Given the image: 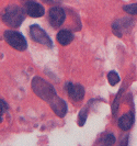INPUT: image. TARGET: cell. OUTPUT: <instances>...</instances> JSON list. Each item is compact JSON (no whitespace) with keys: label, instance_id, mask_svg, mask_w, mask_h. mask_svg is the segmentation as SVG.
<instances>
[{"label":"cell","instance_id":"cell-6","mask_svg":"<svg viewBox=\"0 0 137 146\" xmlns=\"http://www.w3.org/2000/svg\"><path fill=\"white\" fill-rule=\"evenodd\" d=\"M66 90L67 94L69 96V98L71 99L72 101H81L85 97V88L82 87L81 85L78 84H71V82H67L66 84Z\"/></svg>","mask_w":137,"mask_h":146},{"label":"cell","instance_id":"cell-4","mask_svg":"<svg viewBox=\"0 0 137 146\" xmlns=\"http://www.w3.org/2000/svg\"><path fill=\"white\" fill-rule=\"evenodd\" d=\"M30 35L37 43L45 45L47 47H52L53 46L51 37L48 36L47 33L43 29H41L37 24H34V25L30 27Z\"/></svg>","mask_w":137,"mask_h":146},{"label":"cell","instance_id":"cell-1","mask_svg":"<svg viewBox=\"0 0 137 146\" xmlns=\"http://www.w3.org/2000/svg\"><path fill=\"white\" fill-rule=\"evenodd\" d=\"M32 89L40 98L47 101L50 104L54 102L58 98L53 86L40 77H35L32 80Z\"/></svg>","mask_w":137,"mask_h":146},{"label":"cell","instance_id":"cell-9","mask_svg":"<svg viewBox=\"0 0 137 146\" xmlns=\"http://www.w3.org/2000/svg\"><path fill=\"white\" fill-rule=\"evenodd\" d=\"M56 40H57V42L60 45L67 46V45H69L71 43V41L73 40V34L68 30H62L57 33Z\"/></svg>","mask_w":137,"mask_h":146},{"label":"cell","instance_id":"cell-8","mask_svg":"<svg viewBox=\"0 0 137 146\" xmlns=\"http://www.w3.org/2000/svg\"><path fill=\"white\" fill-rule=\"evenodd\" d=\"M134 123V114L133 112L130 113H126L118 119V127L122 130V131H128L132 125Z\"/></svg>","mask_w":137,"mask_h":146},{"label":"cell","instance_id":"cell-14","mask_svg":"<svg viewBox=\"0 0 137 146\" xmlns=\"http://www.w3.org/2000/svg\"><path fill=\"white\" fill-rule=\"evenodd\" d=\"M8 110V106L7 103L5 102L3 100H1L0 99V115H2L3 113H6Z\"/></svg>","mask_w":137,"mask_h":146},{"label":"cell","instance_id":"cell-12","mask_svg":"<svg viewBox=\"0 0 137 146\" xmlns=\"http://www.w3.org/2000/svg\"><path fill=\"white\" fill-rule=\"evenodd\" d=\"M103 143L105 145H112L115 143V137L113 134H107L104 137H103Z\"/></svg>","mask_w":137,"mask_h":146},{"label":"cell","instance_id":"cell-2","mask_svg":"<svg viewBox=\"0 0 137 146\" xmlns=\"http://www.w3.org/2000/svg\"><path fill=\"white\" fill-rule=\"evenodd\" d=\"M1 19L9 27L19 28L24 20V10L19 6H8L1 13Z\"/></svg>","mask_w":137,"mask_h":146},{"label":"cell","instance_id":"cell-3","mask_svg":"<svg viewBox=\"0 0 137 146\" xmlns=\"http://www.w3.org/2000/svg\"><path fill=\"white\" fill-rule=\"evenodd\" d=\"M3 37H5L6 42L17 51H25L26 47H28L25 37L19 32L6 31L5 34H3Z\"/></svg>","mask_w":137,"mask_h":146},{"label":"cell","instance_id":"cell-10","mask_svg":"<svg viewBox=\"0 0 137 146\" xmlns=\"http://www.w3.org/2000/svg\"><path fill=\"white\" fill-rule=\"evenodd\" d=\"M108 81L109 84L111 85V86H115L116 84H118L120 82V76L117 75L116 72H110L108 74Z\"/></svg>","mask_w":137,"mask_h":146},{"label":"cell","instance_id":"cell-7","mask_svg":"<svg viewBox=\"0 0 137 146\" xmlns=\"http://www.w3.org/2000/svg\"><path fill=\"white\" fill-rule=\"evenodd\" d=\"M25 11L32 18H41L44 15V8L34 1H29L25 5Z\"/></svg>","mask_w":137,"mask_h":146},{"label":"cell","instance_id":"cell-5","mask_svg":"<svg viewBox=\"0 0 137 146\" xmlns=\"http://www.w3.org/2000/svg\"><path fill=\"white\" fill-rule=\"evenodd\" d=\"M66 19V13L64 9L60 7H53L48 11V20L53 28H59Z\"/></svg>","mask_w":137,"mask_h":146},{"label":"cell","instance_id":"cell-16","mask_svg":"<svg viewBox=\"0 0 137 146\" xmlns=\"http://www.w3.org/2000/svg\"><path fill=\"white\" fill-rule=\"evenodd\" d=\"M1 122H2V117L0 115V123H1Z\"/></svg>","mask_w":137,"mask_h":146},{"label":"cell","instance_id":"cell-15","mask_svg":"<svg viewBox=\"0 0 137 146\" xmlns=\"http://www.w3.org/2000/svg\"><path fill=\"white\" fill-rule=\"evenodd\" d=\"M44 2H46V3H51V5H58L62 0H42Z\"/></svg>","mask_w":137,"mask_h":146},{"label":"cell","instance_id":"cell-11","mask_svg":"<svg viewBox=\"0 0 137 146\" xmlns=\"http://www.w3.org/2000/svg\"><path fill=\"white\" fill-rule=\"evenodd\" d=\"M123 10L128 13V15H137V3H132V5H126L123 7Z\"/></svg>","mask_w":137,"mask_h":146},{"label":"cell","instance_id":"cell-13","mask_svg":"<svg viewBox=\"0 0 137 146\" xmlns=\"http://www.w3.org/2000/svg\"><path fill=\"white\" fill-rule=\"evenodd\" d=\"M87 113H88V108H83V109L81 110V112H80L79 114V125L85 124V122H86V117H87Z\"/></svg>","mask_w":137,"mask_h":146}]
</instances>
